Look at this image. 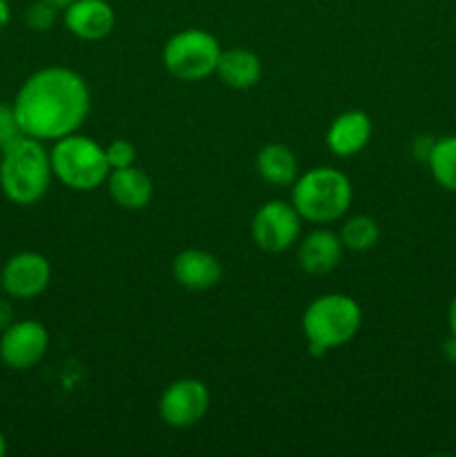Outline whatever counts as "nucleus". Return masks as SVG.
Listing matches in <instances>:
<instances>
[{
  "mask_svg": "<svg viewBox=\"0 0 456 457\" xmlns=\"http://www.w3.org/2000/svg\"><path fill=\"white\" fill-rule=\"evenodd\" d=\"M12 105L25 137L54 143L83 128L92 110V94L79 71L49 65L22 80Z\"/></svg>",
  "mask_w": 456,
  "mask_h": 457,
  "instance_id": "1",
  "label": "nucleus"
},
{
  "mask_svg": "<svg viewBox=\"0 0 456 457\" xmlns=\"http://www.w3.org/2000/svg\"><path fill=\"white\" fill-rule=\"evenodd\" d=\"M52 163L43 141L22 134L0 150V190L12 204L34 205L52 186Z\"/></svg>",
  "mask_w": 456,
  "mask_h": 457,
  "instance_id": "2",
  "label": "nucleus"
},
{
  "mask_svg": "<svg viewBox=\"0 0 456 457\" xmlns=\"http://www.w3.org/2000/svg\"><path fill=\"white\" fill-rule=\"evenodd\" d=\"M362 326V308L344 293H326L313 299L302 315V333L313 357L351 342Z\"/></svg>",
  "mask_w": 456,
  "mask_h": 457,
  "instance_id": "3",
  "label": "nucleus"
},
{
  "mask_svg": "<svg viewBox=\"0 0 456 457\" xmlns=\"http://www.w3.org/2000/svg\"><path fill=\"white\" fill-rule=\"evenodd\" d=\"M291 204L302 221L326 226L349 212L353 204V186L344 172L320 165L295 179Z\"/></svg>",
  "mask_w": 456,
  "mask_h": 457,
  "instance_id": "4",
  "label": "nucleus"
},
{
  "mask_svg": "<svg viewBox=\"0 0 456 457\" xmlns=\"http://www.w3.org/2000/svg\"><path fill=\"white\" fill-rule=\"evenodd\" d=\"M49 163H52L54 179L74 192L98 190L110 174L106 147L79 132L54 141L49 150Z\"/></svg>",
  "mask_w": 456,
  "mask_h": 457,
  "instance_id": "5",
  "label": "nucleus"
},
{
  "mask_svg": "<svg viewBox=\"0 0 456 457\" xmlns=\"http://www.w3.org/2000/svg\"><path fill=\"white\" fill-rule=\"evenodd\" d=\"M222 45L210 31L188 27L170 36L161 52L165 71L183 83H199L217 70Z\"/></svg>",
  "mask_w": 456,
  "mask_h": 457,
  "instance_id": "6",
  "label": "nucleus"
},
{
  "mask_svg": "<svg viewBox=\"0 0 456 457\" xmlns=\"http://www.w3.org/2000/svg\"><path fill=\"white\" fill-rule=\"evenodd\" d=\"M302 217L293 204L289 201L273 199L259 205L250 219V237L255 245L264 253H286L293 248L300 239Z\"/></svg>",
  "mask_w": 456,
  "mask_h": 457,
  "instance_id": "7",
  "label": "nucleus"
},
{
  "mask_svg": "<svg viewBox=\"0 0 456 457\" xmlns=\"http://www.w3.org/2000/svg\"><path fill=\"white\" fill-rule=\"evenodd\" d=\"M156 409H159V418L170 428H192L208 413L210 391L201 379H174L164 388Z\"/></svg>",
  "mask_w": 456,
  "mask_h": 457,
  "instance_id": "8",
  "label": "nucleus"
},
{
  "mask_svg": "<svg viewBox=\"0 0 456 457\" xmlns=\"http://www.w3.org/2000/svg\"><path fill=\"white\" fill-rule=\"evenodd\" d=\"M52 263L45 254L34 250H22L12 254L0 268V288L12 299H36L49 288Z\"/></svg>",
  "mask_w": 456,
  "mask_h": 457,
  "instance_id": "9",
  "label": "nucleus"
},
{
  "mask_svg": "<svg viewBox=\"0 0 456 457\" xmlns=\"http://www.w3.org/2000/svg\"><path fill=\"white\" fill-rule=\"evenodd\" d=\"M49 351V330L36 320H18L0 333V361L13 370H30Z\"/></svg>",
  "mask_w": 456,
  "mask_h": 457,
  "instance_id": "10",
  "label": "nucleus"
},
{
  "mask_svg": "<svg viewBox=\"0 0 456 457\" xmlns=\"http://www.w3.org/2000/svg\"><path fill=\"white\" fill-rule=\"evenodd\" d=\"M67 31L79 40L97 43L107 38L116 25V13L107 0H74L63 9Z\"/></svg>",
  "mask_w": 456,
  "mask_h": 457,
  "instance_id": "11",
  "label": "nucleus"
},
{
  "mask_svg": "<svg viewBox=\"0 0 456 457\" xmlns=\"http://www.w3.org/2000/svg\"><path fill=\"white\" fill-rule=\"evenodd\" d=\"M173 279L182 288L192 293H204L215 288L224 277V266L213 253L199 248H186L173 259Z\"/></svg>",
  "mask_w": 456,
  "mask_h": 457,
  "instance_id": "12",
  "label": "nucleus"
},
{
  "mask_svg": "<svg viewBox=\"0 0 456 457\" xmlns=\"http://www.w3.org/2000/svg\"><path fill=\"white\" fill-rule=\"evenodd\" d=\"M371 132H374V125L367 112L347 110L331 120L325 141L331 154L340 159H351L369 145Z\"/></svg>",
  "mask_w": 456,
  "mask_h": 457,
  "instance_id": "13",
  "label": "nucleus"
},
{
  "mask_svg": "<svg viewBox=\"0 0 456 457\" xmlns=\"http://www.w3.org/2000/svg\"><path fill=\"white\" fill-rule=\"evenodd\" d=\"M344 245L340 241L338 232L329 228H317L308 232L298 248V263L307 275L322 277L334 272L342 262Z\"/></svg>",
  "mask_w": 456,
  "mask_h": 457,
  "instance_id": "14",
  "label": "nucleus"
},
{
  "mask_svg": "<svg viewBox=\"0 0 456 457\" xmlns=\"http://www.w3.org/2000/svg\"><path fill=\"white\" fill-rule=\"evenodd\" d=\"M106 186L112 201L119 208L130 210V212L148 208L152 201V195H155V183H152V179L141 168H137V165L110 170Z\"/></svg>",
  "mask_w": 456,
  "mask_h": 457,
  "instance_id": "15",
  "label": "nucleus"
},
{
  "mask_svg": "<svg viewBox=\"0 0 456 457\" xmlns=\"http://www.w3.org/2000/svg\"><path fill=\"white\" fill-rule=\"evenodd\" d=\"M215 74L219 76V80L226 87L237 89V92H246V89H253L262 80L264 65L258 54L250 52V49L231 47L222 49Z\"/></svg>",
  "mask_w": 456,
  "mask_h": 457,
  "instance_id": "16",
  "label": "nucleus"
},
{
  "mask_svg": "<svg viewBox=\"0 0 456 457\" xmlns=\"http://www.w3.org/2000/svg\"><path fill=\"white\" fill-rule=\"evenodd\" d=\"M255 170L262 181L271 186H293L300 177L298 156L284 143H268L255 156Z\"/></svg>",
  "mask_w": 456,
  "mask_h": 457,
  "instance_id": "17",
  "label": "nucleus"
},
{
  "mask_svg": "<svg viewBox=\"0 0 456 457\" xmlns=\"http://www.w3.org/2000/svg\"><path fill=\"white\" fill-rule=\"evenodd\" d=\"M425 163L443 190L456 192V134L436 138Z\"/></svg>",
  "mask_w": 456,
  "mask_h": 457,
  "instance_id": "18",
  "label": "nucleus"
},
{
  "mask_svg": "<svg viewBox=\"0 0 456 457\" xmlns=\"http://www.w3.org/2000/svg\"><path fill=\"white\" fill-rule=\"evenodd\" d=\"M338 237L349 253H367L380 241V226L369 214H353L340 226Z\"/></svg>",
  "mask_w": 456,
  "mask_h": 457,
  "instance_id": "19",
  "label": "nucleus"
},
{
  "mask_svg": "<svg viewBox=\"0 0 456 457\" xmlns=\"http://www.w3.org/2000/svg\"><path fill=\"white\" fill-rule=\"evenodd\" d=\"M58 12H61V9H58L56 4L47 3V0H34V3L27 4L25 9V25L30 27L31 31L45 34V31L54 29V25H56Z\"/></svg>",
  "mask_w": 456,
  "mask_h": 457,
  "instance_id": "20",
  "label": "nucleus"
},
{
  "mask_svg": "<svg viewBox=\"0 0 456 457\" xmlns=\"http://www.w3.org/2000/svg\"><path fill=\"white\" fill-rule=\"evenodd\" d=\"M106 159L110 170L130 168V165L137 163V147L128 138H114L106 145Z\"/></svg>",
  "mask_w": 456,
  "mask_h": 457,
  "instance_id": "21",
  "label": "nucleus"
},
{
  "mask_svg": "<svg viewBox=\"0 0 456 457\" xmlns=\"http://www.w3.org/2000/svg\"><path fill=\"white\" fill-rule=\"evenodd\" d=\"M21 137H22V129L16 119V112H13V105L0 103V150L12 145V143Z\"/></svg>",
  "mask_w": 456,
  "mask_h": 457,
  "instance_id": "22",
  "label": "nucleus"
},
{
  "mask_svg": "<svg viewBox=\"0 0 456 457\" xmlns=\"http://www.w3.org/2000/svg\"><path fill=\"white\" fill-rule=\"evenodd\" d=\"M436 138H432L429 134H420V137L414 138V143H411V154H414V159L418 161H427L429 152H432V145Z\"/></svg>",
  "mask_w": 456,
  "mask_h": 457,
  "instance_id": "23",
  "label": "nucleus"
},
{
  "mask_svg": "<svg viewBox=\"0 0 456 457\" xmlns=\"http://www.w3.org/2000/svg\"><path fill=\"white\" fill-rule=\"evenodd\" d=\"M13 306L7 297H0V333L13 324Z\"/></svg>",
  "mask_w": 456,
  "mask_h": 457,
  "instance_id": "24",
  "label": "nucleus"
},
{
  "mask_svg": "<svg viewBox=\"0 0 456 457\" xmlns=\"http://www.w3.org/2000/svg\"><path fill=\"white\" fill-rule=\"evenodd\" d=\"M9 21H12V4L9 0H0V34L7 29Z\"/></svg>",
  "mask_w": 456,
  "mask_h": 457,
  "instance_id": "25",
  "label": "nucleus"
},
{
  "mask_svg": "<svg viewBox=\"0 0 456 457\" xmlns=\"http://www.w3.org/2000/svg\"><path fill=\"white\" fill-rule=\"evenodd\" d=\"M447 328H450V337L456 339V295L452 297L450 308H447Z\"/></svg>",
  "mask_w": 456,
  "mask_h": 457,
  "instance_id": "26",
  "label": "nucleus"
},
{
  "mask_svg": "<svg viewBox=\"0 0 456 457\" xmlns=\"http://www.w3.org/2000/svg\"><path fill=\"white\" fill-rule=\"evenodd\" d=\"M7 453V437H4V433L0 431V457Z\"/></svg>",
  "mask_w": 456,
  "mask_h": 457,
  "instance_id": "27",
  "label": "nucleus"
},
{
  "mask_svg": "<svg viewBox=\"0 0 456 457\" xmlns=\"http://www.w3.org/2000/svg\"><path fill=\"white\" fill-rule=\"evenodd\" d=\"M47 3H52V4H56L58 9H65L67 4L70 3H74V0H47Z\"/></svg>",
  "mask_w": 456,
  "mask_h": 457,
  "instance_id": "28",
  "label": "nucleus"
},
{
  "mask_svg": "<svg viewBox=\"0 0 456 457\" xmlns=\"http://www.w3.org/2000/svg\"><path fill=\"white\" fill-rule=\"evenodd\" d=\"M454 221H456V212H454Z\"/></svg>",
  "mask_w": 456,
  "mask_h": 457,
  "instance_id": "29",
  "label": "nucleus"
},
{
  "mask_svg": "<svg viewBox=\"0 0 456 457\" xmlns=\"http://www.w3.org/2000/svg\"><path fill=\"white\" fill-rule=\"evenodd\" d=\"M454 119H456V112H454Z\"/></svg>",
  "mask_w": 456,
  "mask_h": 457,
  "instance_id": "30",
  "label": "nucleus"
}]
</instances>
